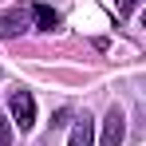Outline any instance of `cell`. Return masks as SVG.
I'll return each mask as SVG.
<instances>
[{
	"label": "cell",
	"instance_id": "2",
	"mask_svg": "<svg viewBox=\"0 0 146 146\" xmlns=\"http://www.w3.org/2000/svg\"><path fill=\"white\" fill-rule=\"evenodd\" d=\"M32 28V8H8L0 16V40H16Z\"/></svg>",
	"mask_w": 146,
	"mask_h": 146
},
{
	"label": "cell",
	"instance_id": "4",
	"mask_svg": "<svg viewBox=\"0 0 146 146\" xmlns=\"http://www.w3.org/2000/svg\"><path fill=\"white\" fill-rule=\"evenodd\" d=\"M28 8H32V20H36V28H40V32H55V28H59V12H55L51 4L36 0V4H28Z\"/></svg>",
	"mask_w": 146,
	"mask_h": 146
},
{
	"label": "cell",
	"instance_id": "1",
	"mask_svg": "<svg viewBox=\"0 0 146 146\" xmlns=\"http://www.w3.org/2000/svg\"><path fill=\"white\" fill-rule=\"evenodd\" d=\"M8 111H12V119H16L20 130H32V126H36V99L28 95V91H12Z\"/></svg>",
	"mask_w": 146,
	"mask_h": 146
},
{
	"label": "cell",
	"instance_id": "5",
	"mask_svg": "<svg viewBox=\"0 0 146 146\" xmlns=\"http://www.w3.org/2000/svg\"><path fill=\"white\" fill-rule=\"evenodd\" d=\"M91 142H95V122L83 115V119L71 126V138H67V146H91Z\"/></svg>",
	"mask_w": 146,
	"mask_h": 146
},
{
	"label": "cell",
	"instance_id": "6",
	"mask_svg": "<svg viewBox=\"0 0 146 146\" xmlns=\"http://www.w3.org/2000/svg\"><path fill=\"white\" fill-rule=\"evenodd\" d=\"M0 146H12V122L0 115Z\"/></svg>",
	"mask_w": 146,
	"mask_h": 146
},
{
	"label": "cell",
	"instance_id": "3",
	"mask_svg": "<svg viewBox=\"0 0 146 146\" xmlns=\"http://www.w3.org/2000/svg\"><path fill=\"white\" fill-rule=\"evenodd\" d=\"M122 138H126V115L119 107H111V115L103 122V134H99V146H122Z\"/></svg>",
	"mask_w": 146,
	"mask_h": 146
}]
</instances>
